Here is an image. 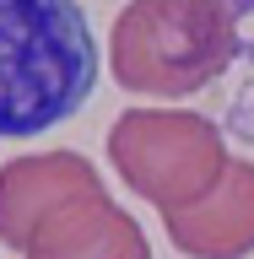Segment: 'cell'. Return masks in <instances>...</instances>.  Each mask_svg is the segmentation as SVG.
I'll use <instances>...</instances> for the list:
<instances>
[{"instance_id": "6da1fadb", "label": "cell", "mask_w": 254, "mask_h": 259, "mask_svg": "<svg viewBox=\"0 0 254 259\" xmlns=\"http://www.w3.org/2000/svg\"><path fill=\"white\" fill-rule=\"evenodd\" d=\"M97 87V44L81 6L0 0V141L60 124Z\"/></svg>"}, {"instance_id": "277c9868", "label": "cell", "mask_w": 254, "mask_h": 259, "mask_svg": "<svg viewBox=\"0 0 254 259\" xmlns=\"http://www.w3.org/2000/svg\"><path fill=\"white\" fill-rule=\"evenodd\" d=\"M108 184L81 151H27L0 167V243L6 248H27V238L49 216L76 205L87 194H103Z\"/></svg>"}, {"instance_id": "8992f818", "label": "cell", "mask_w": 254, "mask_h": 259, "mask_svg": "<svg viewBox=\"0 0 254 259\" xmlns=\"http://www.w3.org/2000/svg\"><path fill=\"white\" fill-rule=\"evenodd\" d=\"M168 238L190 259H243L254 254V162L233 157L222 184L200 200L195 210L162 216Z\"/></svg>"}, {"instance_id": "7a4b0ae2", "label": "cell", "mask_w": 254, "mask_h": 259, "mask_svg": "<svg viewBox=\"0 0 254 259\" xmlns=\"http://www.w3.org/2000/svg\"><path fill=\"white\" fill-rule=\"evenodd\" d=\"M238 11L216 0H135L114 16V81L135 97H190L238 60Z\"/></svg>"}, {"instance_id": "5b68a950", "label": "cell", "mask_w": 254, "mask_h": 259, "mask_svg": "<svg viewBox=\"0 0 254 259\" xmlns=\"http://www.w3.org/2000/svg\"><path fill=\"white\" fill-rule=\"evenodd\" d=\"M22 259H152L141 222L125 205H114V194H87L60 216H49L27 238Z\"/></svg>"}, {"instance_id": "3957f363", "label": "cell", "mask_w": 254, "mask_h": 259, "mask_svg": "<svg viewBox=\"0 0 254 259\" xmlns=\"http://www.w3.org/2000/svg\"><path fill=\"white\" fill-rule=\"evenodd\" d=\"M114 173L162 216L195 210L227 173L222 130L190 108H130L108 130Z\"/></svg>"}]
</instances>
